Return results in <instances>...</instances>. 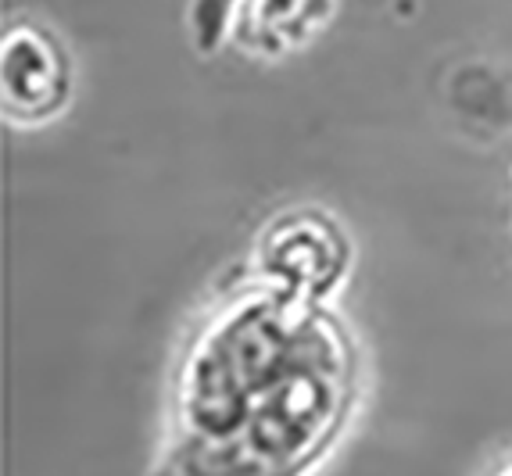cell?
Returning <instances> with one entry per match:
<instances>
[{"label": "cell", "instance_id": "6da1fadb", "mask_svg": "<svg viewBox=\"0 0 512 476\" xmlns=\"http://www.w3.org/2000/svg\"><path fill=\"white\" fill-rule=\"evenodd\" d=\"M4 108L22 122L47 119L69 101V58L51 33L36 26H15L0 51Z\"/></svg>", "mask_w": 512, "mask_h": 476}, {"label": "cell", "instance_id": "7a4b0ae2", "mask_svg": "<svg viewBox=\"0 0 512 476\" xmlns=\"http://www.w3.org/2000/svg\"><path fill=\"white\" fill-rule=\"evenodd\" d=\"M495 476H512V459H509V462H505V466H502V469H498V473H495Z\"/></svg>", "mask_w": 512, "mask_h": 476}]
</instances>
